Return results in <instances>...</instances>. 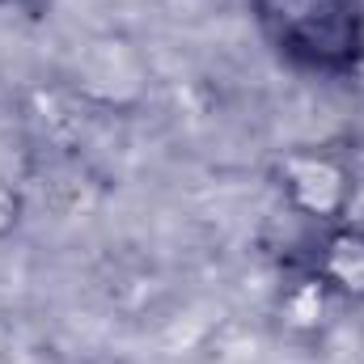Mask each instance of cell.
<instances>
[{"label": "cell", "mask_w": 364, "mask_h": 364, "mask_svg": "<svg viewBox=\"0 0 364 364\" xmlns=\"http://www.w3.org/2000/svg\"><path fill=\"white\" fill-rule=\"evenodd\" d=\"M21 220V195L13 191V182L0 178V237H9Z\"/></svg>", "instance_id": "cell-6"}, {"label": "cell", "mask_w": 364, "mask_h": 364, "mask_svg": "<svg viewBox=\"0 0 364 364\" xmlns=\"http://www.w3.org/2000/svg\"><path fill=\"white\" fill-rule=\"evenodd\" d=\"M0 364H4V343H0Z\"/></svg>", "instance_id": "cell-8"}, {"label": "cell", "mask_w": 364, "mask_h": 364, "mask_svg": "<svg viewBox=\"0 0 364 364\" xmlns=\"http://www.w3.org/2000/svg\"><path fill=\"white\" fill-rule=\"evenodd\" d=\"M343 4H360V0H343Z\"/></svg>", "instance_id": "cell-9"}, {"label": "cell", "mask_w": 364, "mask_h": 364, "mask_svg": "<svg viewBox=\"0 0 364 364\" xmlns=\"http://www.w3.org/2000/svg\"><path fill=\"white\" fill-rule=\"evenodd\" d=\"M326 309H331V288H326L318 275H305L301 284H292V288L284 292V305H279L284 326H288V331H301V335L318 331V326L326 322Z\"/></svg>", "instance_id": "cell-5"}, {"label": "cell", "mask_w": 364, "mask_h": 364, "mask_svg": "<svg viewBox=\"0 0 364 364\" xmlns=\"http://www.w3.org/2000/svg\"><path fill=\"white\" fill-rule=\"evenodd\" d=\"M77 85L102 106H132L149 90V64L127 38L102 34L77 55Z\"/></svg>", "instance_id": "cell-3"}, {"label": "cell", "mask_w": 364, "mask_h": 364, "mask_svg": "<svg viewBox=\"0 0 364 364\" xmlns=\"http://www.w3.org/2000/svg\"><path fill=\"white\" fill-rule=\"evenodd\" d=\"M259 26L275 51L301 68L348 77L364 64L360 4L343 0H255Z\"/></svg>", "instance_id": "cell-1"}, {"label": "cell", "mask_w": 364, "mask_h": 364, "mask_svg": "<svg viewBox=\"0 0 364 364\" xmlns=\"http://www.w3.org/2000/svg\"><path fill=\"white\" fill-rule=\"evenodd\" d=\"M275 178L292 212H301L314 225H343L348 208L356 199L352 166L339 153L326 149H292L275 161Z\"/></svg>", "instance_id": "cell-2"}, {"label": "cell", "mask_w": 364, "mask_h": 364, "mask_svg": "<svg viewBox=\"0 0 364 364\" xmlns=\"http://www.w3.org/2000/svg\"><path fill=\"white\" fill-rule=\"evenodd\" d=\"M356 77H360V81H364V64H360V68H356Z\"/></svg>", "instance_id": "cell-7"}, {"label": "cell", "mask_w": 364, "mask_h": 364, "mask_svg": "<svg viewBox=\"0 0 364 364\" xmlns=\"http://www.w3.org/2000/svg\"><path fill=\"white\" fill-rule=\"evenodd\" d=\"M314 275L331 288V296L364 301V229L356 225H331L322 237V250L314 259Z\"/></svg>", "instance_id": "cell-4"}]
</instances>
